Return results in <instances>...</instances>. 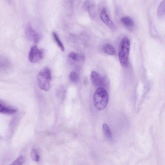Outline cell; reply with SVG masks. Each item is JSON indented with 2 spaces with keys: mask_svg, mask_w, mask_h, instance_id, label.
Returning <instances> with one entry per match:
<instances>
[{
  "mask_svg": "<svg viewBox=\"0 0 165 165\" xmlns=\"http://www.w3.org/2000/svg\"><path fill=\"white\" fill-rule=\"evenodd\" d=\"M53 37L54 40L57 44L59 47L60 48L62 52H64L65 48L63 43H62L57 34L55 32L52 33Z\"/></svg>",
  "mask_w": 165,
  "mask_h": 165,
  "instance_id": "13",
  "label": "cell"
},
{
  "mask_svg": "<svg viewBox=\"0 0 165 165\" xmlns=\"http://www.w3.org/2000/svg\"><path fill=\"white\" fill-rule=\"evenodd\" d=\"M69 77L70 81L73 83L76 84L78 82L79 76L78 74L76 72L73 71L71 72Z\"/></svg>",
  "mask_w": 165,
  "mask_h": 165,
  "instance_id": "15",
  "label": "cell"
},
{
  "mask_svg": "<svg viewBox=\"0 0 165 165\" xmlns=\"http://www.w3.org/2000/svg\"><path fill=\"white\" fill-rule=\"evenodd\" d=\"M25 34L27 37L30 41L36 44L38 43L41 39V36L30 25L27 27Z\"/></svg>",
  "mask_w": 165,
  "mask_h": 165,
  "instance_id": "6",
  "label": "cell"
},
{
  "mask_svg": "<svg viewBox=\"0 0 165 165\" xmlns=\"http://www.w3.org/2000/svg\"><path fill=\"white\" fill-rule=\"evenodd\" d=\"M90 16L91 18H93L95 15V5L91 4L87 8Z\"/></svg>",
  "mask_w": 165,
  "mask_h": 165,
  "instance_id": "16",
  "label": "cell"
},
{
  "mask_svg": "<svg viewBox=\"0 0 165 165\" xmlns=\"http://www.w3.org/2000/svg\"><path fill=\"white\" fill-rule=\"evenodd\" d=\"M130 48L129 40L127 37L124 38L120 43L118 55L120 64L124 67H127L128 65Z\"/></svg>",
  "mask_w": 165,
  "mask_h": 165,
  "instance_id": "2",
  "label": "cell"
},
{
  "mask_svg": "<svg viewBox=\"0 0 165 165\" xmlns=\"http://www.w3.org/2000/svg\"><path fill=\"white\" fill-rule=\"evenodd\" d=\"M25 159L23 156H20L9 165H23Z\"/></svg>",
  "mask_w": 165,
  "mask_h": 165,
  "instance_id": "18",
  "label": "cell"
},
{
  "mask_svg": "<svg viewBox=\"0 0 165 165\" xmlns=\"http://www.w3.org/2000/svg\"><path fill=\"white\" fill-rule=\"evenodd\" d=\"M103 50L107 55L114 56L116 54V50L112 45L109 44H106L104 45Z\"/></svg>",
  "mask_w": 165,
  "mask_h": 165,
  "instance_id": "11",
  "label": "cell"
},
{
  "mask_svg": "<svg viewBox=\"0 0 165 165\" xmlns=\"http://www.w3.org/2000/svg\"><path fill=\"white\" fill-rule=\"evenodd\" d=\"M37 78L40 88L45 91H48L50 88V82L52 79L50 70L48 68H44L39 73Z\"/></svg>",
  "mask_w": 165,
  "mask_h": 165,
  "instance_id": "3",
  "label": "cell"
},
{
  "mask_svg": "<svg viewBox=\"0 0 165 165\" xmlns=\"http://www.w3.org/2000/svg\"><path fill=\"white\" fill-rule=\"evenodd\" d=\"M31 156L32 160L36 162L39 161L40 156L37 151L35 149H32L31 152Z\"/></svg>",
  "mask_w": 165,
  "mask_h": 165,
  "instance_id": "17",
  "label": "cell"
},
{
  "mask_svg": "<svg viewBox=\"0 0 165 165\" xmlns=\"http://www.w3.org/2000/svg\"><path fill=\"white\" fill-rule=\"evenodd\" d=\"M68 58L74 64L83 63L86 59V58L84 55L73 52L68 55Z\"/></svg>",
  "mask_w": 165,
  "mask_h": 165,
  "instance_id": "8",
  "label": "cell"
},
{
  "mask_svg": "<svg viewBox=\"0 0 165 165\" xmlns=\"http://www.w3.org/2000/svg\"><path fill=\"white\" fill-rule=\"evenodd\" d=\"M120 21L121 23L127 29L131 30L134 26V22L131 18L129 16H124L122 18Z\"/></svg>",
  "mask_w": 165,
  "mask_h": 165,
  "instance_id": "10",
  "label": "cell"
},
{
  "mask_svg": "<svg viewBox=\"0 0 165 165\" xmlns=\"http://www.w3.org/2000/svg\"><path fill=\"white\" fill-rule=\"evenodd\" d=\"M91 78L94 86L98 88H102L106 90L109 86V81L107 77H102L95 71H93L91 73Z\"/></svg>",
  "mask_w": 165,
  "mask_h": 165,
  "instance_id": "4",
  "label": "cell"
},
{
  "mask_svg": "<svg viewBox=\"0 0 165 165\" xmlns=\"http://www.w3.org/2000/svg\"><path fill=\"white\" fill-rule=\"evenodd\" d=\"M17 110L5 104L2 100H0V113L7 114H12L16 113Z\"/></svg>",
  "mask_w": 165,
  "mask_h": 165,
  "instance_id": "9",
  "label": "cell"
},
{
  "mask_svg": "<svg viewBox=\"0 0 165 165\" xmlns=\"http://www.w3.org/2000/svg\"><path fill=\"white\" fill-rule=\"evenodd\" d=\"M165 1H162L159 5L157 10L158 17L160 19L163 18L165 15Z\"/></svg>",
  "mask_w": 165,
  "mask_h": 165,
  "instance_id": "12",
  "label": "cell"
},
{
  "mask_svg": "<svg viewBox=\"0 0 165 165\" xmlns=\"http://www.w3.org/2000/svg\"><path fill=\"white\" fill-rule=\"evenodd\" d=\"M109 100V95L106 90L99 88L96 90L93 96V102L97 109L104 110Z\"/></svg>",
  "mask_w": 165,
  "mask_h": 165,
  "instance_id": "1",
  "label": "cell"
},
{
  "mask_svg": "<svg viewBox=\"0 0 165 165\" xmlns=\"http://www.w3.org/2000/svg\"><path fill=\"white\" fill-rule=\"evenodd\" d=\"M44 56V52L42 49L38 48L36 45L32 46L28 54V59L30 62L35 63L41 60Z\"/></svg>",
  "mask_w": 165,
  "mask_h": 165,
  "instance_id": "5",
  "label": "cell"
},
{
  "mask_svg": "<svg viewBox=\"0 0 165 165\" xmlns=\"http://www.w3.org/2000/svg\"><path fill=\"white\" fill-rule=\"evenodd\" d=\"M103 130L104 133L106 137L109 140H111L112 138V135L109 127L106 124H104L103 126Z\"/></svg>",
  "mask_w": 165,
  "mask_h": 165,
  "instance_id": "14",
  "label": "cell"
},
{
  "mask_svg": "<svg viewBox=\"0 0 165 165\" xmlns=\"http://www.w3.org/2000/svg\"><path fill=\"white\" fill-rule=\"evenodd\" d=\"M100 16L102 20L107 26L111 29H114L115 28V26L111 20L105 9L102 10L100 13Z\"/></svg>",
  "mask_w": 165,
  "mask_h": 165,
  "instance_id": "7",
  "label": "cell"
}]
</instances>
